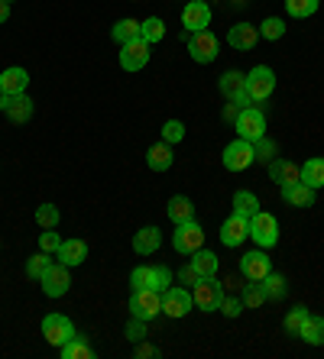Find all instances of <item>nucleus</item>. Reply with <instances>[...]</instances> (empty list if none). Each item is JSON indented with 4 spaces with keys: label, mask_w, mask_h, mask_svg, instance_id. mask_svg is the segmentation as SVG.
Segmentation results:
<instances>
[{
    "label": "nucleus",
    "mask_w": 324,
    "mask_h": 359,
    "mask_svg": "<svg viewBox=\"0 0 324 359\" xmlns=\"http://www.w3.org/2000/svg\"><path fill=\"white\" fill-rule=\"evenodd\" d=\"M191 301H195V308L198 311L214 314V311H221V304H224V285L217 282L214 276L198 278V282L191 285Z\"/></svg>",
    "instance_id": "1"
},
{
    "label": "nucleus",
    "mask_w": 324,
    "mask_h": 359,
    "mask_svg": "<svg viewBox=\"0 0 324 359\" xmlns=\"http://www.w3.org/2000/svg\"><path fill=\"white\" fill-rule=\"evenodd\" d=\"M233 130H237V136L240 140H250L257 142L266 136V114L253 104V107H240V114L233 117Z\"/></svg>",
    "instance_id": "2"
},
{
    "label": "nucleus",
    "mask_w": 324,
    "mask_h": 359,
    "mask_svg": "<svg viewBox=\"0 0 324 359\" xmlns=\"http://www.w3.org/2000/svg\"><path fill=\"white\" fill-rule=\"evenodd\" d=\"M250 240L257 243L259 250H273L279 243V220L273 214H266V210H257L250 217Z\"/></svg>",
    "instance_id": "3"
},
{
    "label": "nucleus",
    "mask_w": 324,
    "mask_h": 359,
    "mask_svg": "<svg viewBox=\"0 0 324 359\" xmlns=\"http://www.w3.org/2000/svg\"><path fill=\"white\" fill-rule=\"evenodd\" d=\"M276 91V72L269 65H257L247 75V94L253 104H266L269 94Z\"/></svg>",
    "instance_id": "4"
},
{
    "label": "nucleus",
    "mask_w": 324,
    "mask_h": 359,
    "mask_svg": "<svg viewBox=\"0 0 324 359\" xmlns=\"http://www.w3.org/2000/svg\"><path fill=\"white\" fill-rule=\"evenodd\" d=\"M172 246H175V252H182V256H191L195 250H201V246H205V230H201L198 220H185V224H175Z\"/></svg>",
    "instance_id": "5"
},
{
    "label": "nucleus",
    "mask_w": 324,
    "mask_h": 359,
    "mask_svg": "<svg viewBox=\"0 0 324 359\" xmlns=\"http://www.w3.org/2000/svg\"><path fill=\"white\" fill-rule=\"evenodd\" d=\"M130 314L143 320H153L156 314H162V292H156V288H134V294H130Z\"/></svg>",
    "instance_id": "6"
},
{
    "label": "nucleus",
    "mask_w": 324,
    "mask_h": 359,
    "mask_svg": "<svg viewBox=\"0 0 324 359\" xmlns=\"http://www.w3.org/2000/svg\"><path fill=\"white\" fill-rule=\"evenodd\" d=\"M221 162H224L227 172H247V168L257 162V149H253V142L250 140H240V136H237V140L224 149Z\"/></svg>",
    "instance_id": "7"
},
{
    "label": "nucleus",
    "mask_w": 324,
    "mask_h": 359,
    "mask_svg": "<svg viewBox=\"0 0 324 359\" xmlns=\"http://www.w3.org/2000/svg\"><path fill=\"white\" fill-rule=\"evenodd\" d=\"M188 55L198 62V65H211V62L221 55V42H217V36L211 33V29L191 33V39H188Z\"/></svg>",
    "instance_id": "8"
},
{
    "label": "nucleus",
    "mask_w": 324,
    "mask_h": 359,
    "mask_svg": "<svg viewBox=\"0 0 324 359\" xmlns=\"http://www.w3.org/2000/svg\"><path fill=\"white\" fill-rule=\"evenodd\" d=\"M42 337H46V343H52V346H62V343H68L75 337V324H72L65 314H46V318H42Z\"/></svg>",
    "instance_id": "9"
},
{
    "label": "nucleus",
    "mask_w": 324,
    "mask_h": 359,
    "mask_svg": "<svg viewBox=\"0 0 324 359\" xmlns=\"http://www.w3.org/2000/svg\"><path fill=\"white\" fill-rule=\"evenodd\" d=\"M191 308H195V301H191L188 288L169 285L166 292H162V314H166V318H185Z\"/></svg>",
    "instance_id": "10"
},
{
    "label": "nucleus",
    "mask_w": 324,
    "mask_h": 359,
    "mask_svg": "<svg viewBox=\"0 0 324 359\" xmlns=\"http://www.w3.org/2000/svg\"><path fill=\"white\" fill-rule=\"evenodd\" d=\"M39 282H42V292L49 294V298H62V294H68V288H72V272H68L65 262H52L49 272H46Z\"/></svg>",
    "instance_id": "11"
},
{
    "label": "nucleus",
    "mask_w": 324,
    "mask_h": 359,
    "mask_svg": "<svg viewBox=\"0 0 324 359\" xmlns=\"http://www.w3.org/2000/svg\"><path fill=\"white\" fill-rule=\"evenodd\" d=\"M146 65H150V42L130 39L120 46V68L124 72H140Z\"/></svg>",
    "instance_id": "12"
},
{
    "label": "nucleus",
    "mask_w": 324,
    "mask_h": 359,
    "mask_svg": "<svg viewBox=\"0 0 324 359\" xmlns=\"http://www.w3.org/2000/svg\"><path fill=\"white\" fill-rule=\"evenodd\" d=\"M182 26L185 33H201V29H208L211 26V7L205 0H188L182 10Z\"/></svg>",
    "instance_id": "13"
},
{
    "label": "nucleus",
    "mask_w": 324,
    "mask_h": 359,
    "mask_svg": "<svg viewBox=\"0 0 324 359\" xmlns=\"http://www.w3.org/2000/svg\"><path fill=\"white\" fill-rule=\"evenodd\" d=\"M240 272H243V278H247V282H263V278L273 272V262L266 259V250L247 252V256L240 259Z\"/></svg>",
    "instance_id": "14"
},
{
    "label": "nucleus",
    "mask_w": 324,
    "mask_h": 359,
    "mask_svg": "<svg viewBox=\"0 0 324 359\" xmlns=\"http://www.w3.org/2000/svg\"><path fill=\"white\" fill-rule=\"evenodd\" d=\"M26 88H30V72H26V68L13 65V68H4V72H0V91L7 94V97L26 94Z\"/></svg>",
    "instance_id": "15"
},
{
    "label": "nucleus",
    "mask_w": 324,
    "mask_h": 359,
    "mask_svg": "<svg viewBox=\"0 0 324 359\" xmlns=\"http://www.w3.org/2000/svg\"><path fill=\"white\" fill-rule=\"evenodd\" d=\"M247 236H250V220L237 217V214H231L224 220V226H221V243H224L227 250H237Z\"/></svg>",
    "instance_id": "16"
},
{
    "label": "nucleus",
    "mask_w": 324,
    "mask_h": 359,
    "mask_svg": "<svg viewBox=\"0 0 324 359\" xmlns=\"http://www.w3.org/2000/svg\"><path fill=\"white\" fill-rule=\"evenodd\" d=\"M227 42H231L237 52H250L253 46L259 42V29L253 23H237L231 26V33H227Z\"/></svg>",
    "instance_id": "17"
},
{
    "label": "nucleus",
    "mask_w": 324,
    "mask_h": 359,
    "mask_svg": "<svg viewBox=\"0 0 324 359\" xmlns=\"http://www.w3.org/2000/svg\"><path fill=\"white\" fill-rule=\"evenodd\" d=\"M283 201L292 204V208H311L315 204V188H308L305 182L283 184Z\"/></svg>",
    "instance_id": "18"
},
{
    "label": "nucleus",
    "mask_w": 324,
    "mask_h": 359,
    "mask_svg": "<svg viewBox=\"0 0 324 359\" xmlns=\"http://www.w3.org/2000/svg\"><path fill=\"white\" fill-rule=\"evenodd\" d=\"M56 259L65 262L68 269L82 266V262L88 259V243H84V240H62V246H58V252H56Z\"/></svg>",
    "instance_id": "19"
},
{
    "label": "nucleus",
    "mask_w": 324,
    "mask_h": 359,
    "mask_svg": "<svg viewBox=\"0 0 324 359\" xmlns=\"http://www.w3.org/2000/svg\"><path fill=\"white\" fill-rule=\"evenodd\" d=\"M159 243H162V230L159 226H143L134 236V250H136V256H153L159 250Z\"/></svg>",
    "instance_id": "20"
},
{
    "label": "nucleus",
    "mask_w": 324,
    "mask_h": 359,
    "mask_svg": "<svg viewBox=\"0 0 324 359\" xmlns=\"http://www.w3.org/2000/svg\"><path fill=\"white\" fill-rule=\"evenodd\" d=\"M4 114H7L10 123H30V120H33V97H26V94L10 97Z\"/></svg>",
    "instance_id": "21"
},
{
    "label": "nucleus",
    "mask_w": 324,
    "mask_h": 359,
    "mask_svg": "<svg viewBox=\"0 0 324 359\" xmlns=\"http://www.w3.org/2000/svg\"><path fill=\"white\" fill-rule=\"evenodd\" d=\"M269 178L283 188V184L302 182V172H299V165H295V162H289V159H273V162H269Z\"/></svg>",
    "instance_id": "22"
},
{
    "label": "nucleus",
    "mask_w": 324,
    "mask_h": 359,
    "mask_svg": "<svg viewBox=\"0 0 324 359\" xmlns=\"http://www.w3.org/2000/svg\"><path fill=\"white\" fill-rule=\"evenodd\" d=\"M217 91L233 104V100L247 91V75H240V72H224V75L217 78Z\"/></svg>",
    "instance_id": "23"
},
{
    "label": "nucleus",
    "mask_w": 324,
    "mask_h": 359,
    "mask_svg": "<svg viewBox=\"0 0 324 359\" xmlns=\"http://www.w3.org/2000/svg\"><path fill=\"white\" fill-rule=\"evenodd\" d=\"M175 162L172 156V146L169 142H156V146H150V152H146V165L153 168V172H169Z\"/></svg>",
    "instance_id": "24"
},
{
    "label": "nucleus",
    "mask_w": 324,
    "mask_h": 359,
    "mask_svg": "<svg viewBox=\"0 0 324 359\" xmlns=\"http://www.w3.org/2000/svg\"><path fill=\"white\" fill-rule=\"evenodd\" d=\"M191 269L198 272V278H211V276H217V256L211 250H195L191 252Z\"/></svg>",
    "instance_id": "25"
},
{
    "label": "nucleus",
    "mask_w": 324,
    "mask_h": 359,
    "mask_svg": "<svg viewBox=\"0 0 324 359\" xmlns=\"http://www.w3.org/2000/svg\"><path fill=\"white\" fill-rule=\"evenodd\" d=\"M166 214L172 224H185V220H195V204H191L188 198H182V194H175V198L169 201Z\"/></svg>",
    "instance_id": "26"
},
{
    "label": "nucleus",
    "mask_w": 324,
    "mask_h": 359,
    "mask_svg": "<svg viewBox=\"0 0 324 359\" xmlns=\"http://www.w3.org/2000/svg\"><path fill=\"white\" fill-rule=\"evenodd\" d=\"M299 172H302V182H305L308 188H315V191L318 188H324V159H318L315 156V159H308Z\"/></svg>",
    "instance_id": "27"
},
{
    "label": "nucleus",
    "mask_w": 324,
    "mask_h": 359,
    "mask_svg": "<svg viewBox=\"0 0 324 359\" xmlns=\"http://www.w3.org/2000/svg\"><path fill=\"white\" fill-rule=\"evenodd\" d=\"M257 210H259V198L253 191H237L233 194V214H237V217L250 220Z\"/></svg>",
    "instance_id": "28"
},
{
    "label": "nucleus",
    "mask_w": 324,
    "mask_h": 359,
    "mask_svg": "<svg viewBox=\"0 0 324 359\" xmlns=\"http://www.w3.org/2000/svg\"><path fill=\"white\" fill-rule=\"evenodd\" d=\"M299 337L305 343H311V346H324V318H311V314H308V320L302 324Z\"/></svg>",
    "instance_id": "29"
},
{
    "label": "nucleus",
    "mask_w": 324,
    "mask_h": 359,
    "mask_svg": "<svg viewBox=\"0 0 324 359\" xmlns=\"http://www.w3.org/2000/svg\"><path fill=\"white\" fill-rule=\"evenodd\" d=\"M140 39H143V42H150V46L162 42V39H166V23H162L159 17L143 20V23H140Z\"/></svg>",
    "instance_id": "30"
},
{
    "label": "nucleus",
    "mask_w": 324,
    "mask_h": 359,
    "mask_svg": "<svg viewBox=\"0 0 324 359\" xmlns=\"http://www.w3.org/2000/svg\"><path fill=\"white\" fill-rule=\"evenodd\" d=\"M58 353H62V359H91L94 356V350L78 334L72 337L68 343H62V346H58Z\"/></svg>",
    "instance_id": "31"
},
{
    "label": "nucleus",
    "mask_w": 324,
    "mask_h": 359,
    "mask_svg": "<svg viewBox=\"0 0 324 359\" xmlns=\"http://www.w3.org/2000/svg\"><path fill=\"white\" fill-rule=\"evenodd\" d=\"M110 36H114V42H120V46H124V42H130V39H140V23H136V20H117L114 23V29H110Z\"/></svg>",
    "instance_id": "32"
},
{
    "label": "nucleus",
    "mask_w": 324,
    "mask_h": 359,
    "mask_svg": "<svg viewBox=\"0 0 324 359\" xmlns=\"http://www.w3.org/2000/svg\"><path fill=\"white\" fill-rule=\"evenodd\" d=\"M263 294H266V301H283L285 298V292H289V288H285V278L279 276V272H269L266 278H263Z\"/></svg>",
    "instance_id": "33"
},
{
    "label": "nucleus",
    "mask_w": 324,
    "mask_h": 359,
    "mask_svg": "<svg viewBox=\"0 0 324 359\" xmlns=\"http://www.w3.org/2000/svg\"><path fill=\"white\" fill-rule=\"evenodd\" d=\"M318 4L321 0H285V13L295 20H308L318 13Z\"/></svg>",
    "instance_id": "34"
},
{
    "label": "nucleus",
    "mask_w": 324,
    "mask_h": 359,
    "mask_svg": "<svg viewBox=\"0 0 324 359\" xmlns=\"http://www.w3.org/2000/svg\"><path fill=\"white\" fill-rule=\"evenodd\" d=\"M49 266H52V252H36V256H30L26 259V276L30 278H42L46 272H49Z\"/></svg>",
    "instance_id": "35"
},
{
    "label": "nucleus",
    "mask_w": 324,
    "mask_h": 359,
    "mask_svg": "<svg viewBox=\"0 0 324 359\" xmlns=\"http://www.w3.org/2000/svg\"><path fill=\"white\" fill-rule=\"evenodd\" d=\"M257 29H259V36H263V39L276 42V39H283V36H285V20L283 17H266L263 23L257 26Z\"/></svg>",
    "instance_id": "36"
},
{
    "label": "nucleus",
    "mask_w": 324,
    "mask_h": 359,
    "mask_svg": "<svg viewBox=\"0 0 324 359\" xmlns=\"http://www.w3.org/2000/svg\"><path fill=\"white\" fill-rule=\"evenodd\" d=\"M58 220H62V214H58L56 204H39V208H36V224H39L42 230H56Z\"/></svg>",
    "instance_id": "37"
},
{
    "label": "nucleus",
    "mask_w": 324,
    "mask_h": 359,
    "mask_svg": "<svg viewBox=\"0 0 324 359\" xmlns=\"http://www.w3.org/2000/svg\"><path fill=\"white\" fill-rule=\"evenodd\" d=\"M240 301H243V308H263V304H266V294H263V285H259V282H250L247 288H243Z\"/></svg>",
    "instance_id": "38"
},
{
    "label": "nucleus",
    "mask_w": 324,
    "mask_h": 359,
    "mask_svg": "<svg viewBox=\"0 0 324 359\" xmlns=\"http://www.w3.org/2000/svg\"><path fill=\"white\" fill-rule=\"evenodd\" d=\"M305 320H308V308H305V304H295V308L285 314L283 324H285V330H289V334L299 337V330H302V324H305Z\"/></svg>",
    "instance_id": "39"
},
{
    "label": "nucleus",
    "mask_w": 324,
    "mask_h": 359,
    "mask_svg": "<svg viewBox=\"0 0 324 359\" xmlns=\"http://www.w3.org/2000/svg\"><path fill=\"white\" fill-rule=\"evenodd\" d=\"M153 278H156V269L153 266H136L130 272V285L134 288H153Z\"/></svg>",
    "instance_id": "40"
},
{
    "label": "nucleus",
    "mask_w": 324,
    "mask_h": 359,
    "mask_svg": "<svg viewBox=\"0 0 324 359\" xmlns=\"http://www.w3.org/2000/svg\"><path fill=\"white\" fill-rule=\"evenodd\" d=\"M185 140V123L182 120H169L166 126H162V142H169V146H175V142Z\"/></svg>",
    "instance_id": "41"
},
{
    "label": "nucleus",
    "mask_w": 324,
    "mask_h": 359,
    "mask_svg": "<svg viewBox=\"0 0 324 359\" xmlns=\"http://www.w3.org/2000/svg\"><path fill=\"white\" fill-rule=\"evenodd\" d=\"M253 149H257V162H273L276 159V142L266 140V136L253 142Z\"/></svg>",
    "instance_id": "42"
},
{
    "label": "nucleus",
    "mask_w": 324,
    "mask_h": 359,
    "mask_svg": "<svg viewBox=\"0 0 324 359\" xmlns=\"http://www.w3.org/2000/svg\"><path fill=\"white\" fill-rule=\"evenodd\" d=\"M58 246H62V236H58L56 230H46V233H39V250L42 252H58Z\"/></svg>",
    "instance_id": "43"
},
{
    "label": "nucleus",
    "mask_w": 324,
    "mask_h": 359,
    "mask_svg": "<svg viewBox=\"0 0 324 359\" xmlns=\"http://www.w3.org/2000/svg\"><path fill=\"white\" fill-rule=\"evenodd\" d=\"M156 269V278H153V288H156V292H166L169 288V282H172V272H169L166 266H153Z\"/></svg>",
    "instance_id": "44"
},
{
    "label": "nucleus",
    "mask_w": 324,
    "mask_h": 359,
    "mask_svg": "<svg viewBox=\"0 0 324 359\" xmlns=\"http://www.w3.org/2000/svg\"><path fill=\"white\" fill-rule=\"evenodd\" d=\"M127 337H130V340H143V337H146V320L143 318H134L130 320V324H127Z\"/></svg>",
    "instance_id": "45"
},
{
    "label": "nucleus",
    "mask_w": 324,
    "mask_h": 359,
    "mask_svg": "<svg viewBox=\"0 0 324 359\" xmlns=\"http://www.w3.org/2000/svg\"><path fill=\"white\" fill-rule=\"evenodd\" d=\"M221 311H224L227 318H240L243 301H240V298H227V294H224V304H221Z\"/></svg>",
    "instance_id": "46"
},
{
    "label": "nucleus",
    "mask_w": 324,
    "mask_h": 359,
    "mask_svg": "<svg viewBox=\"0 0 324 359\" xmlns=\"http://www.w3.org/2000/svg\"><path fill=\"white\" fill-rule=\"evenodd\" d=\"M134 356L136 359H153V356H159V350L153 346V343H143V340H136V350H134Z\"/></svg>",
    "instance_id": "47"
},
{
    "label": "nucleus",
    "mask_w": 324,
    "mask_h": 359,
    "mask_svg": "<svg viewBox=\"0 0 324 359\" xmlns=\"http://www.w3.org/2000/svg\"><path fill=\"white\" fill-rule=\"evenodd\" d=\"M179 278H182V285H195V282H198V272H195V269H191V262H188V266L179 272Z\"/></svg>",
    "instance_id": "48"
},
{
    "label": "nucleus",
    "mask_w": 324,
    "mask_h": 359,
    "mask_svg": "<svg viewBox=\"0 0 324 359\" xmlns=\"http://www.w3.org/2000/svg\"><path fill=\"white\" fill-rule=\"evenodd\" d=\"M10 20V0H0V23Z\"/></svg>",
    "instance_id": "49"
},
{
    "label": "nucleus",
    "mask_w": 324,
    "mask_h": 359,
    "mask_svg": "<svg viewBox=\"0 0 324 359\" xmlns=\"http://www.w3.org/2000/svg\"><path fill=\"white\" fill-rule=\"evenodd\" d=\"M7 100H10V97H7V94H4V91H0V114L7 110Z\"/></svg>",
    "instance_id": "50"
}]
</instances>
